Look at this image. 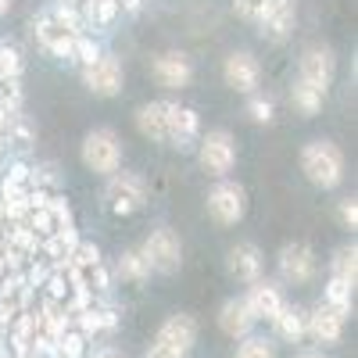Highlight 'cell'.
Returning a JSON list of instances; mask_svg holds the SVG:
<instances>
[{"instance_id": "25", "label": "cell", "mask_w": 358, "mask_h": 358, "mask_svg": "<svg viewBox=\"0 0 358 358\" xmlns=\"http://www.w3.org/2000/svg\"><path fill=\"white\" fill-rule=\"evenodd\" d=\"M334 276L337 280H344V283H351L355 287V280H358V251H355V244L351 248H341L337 255H334Z\"/></svg>"}, {"instance_id": "14", "label": "cell", "mask_w": 358, "mask_h": 358, "mask_svg": "<svg viewBox=\"0 0 358 358\" xmlns=\"http://www.w3.org/2000/svg\"><path fill=\"white\" fill-rule=\"evenodd\" d=\"M294 18H297V8H294V0H273L268 4V11L262 15V36L268 43H283L290 33H294Z\"/></svg>"}, {"instance_id": "36", "label": "cell", "mask_w": 358, "mask_h": 358, "mask_svg": "<svg viewBox=\"0 0 358 358\" xmlns=\"http://www.w3.org/2000/svg\"><path fill=\"white\" fill-rule=\"evenodd\" d=\"M297 358H322V355H319V351H301Z\"/></svg>"}, {"instance_id": "33", "label": "cell", "mask_w": 358, "mask_h": 358, "mask_svg": "<svg viewBox=\"0 0 358 358\" xmlns=\"http://www.w3.org/2000/svg\"><path fill=\"white\" fill-rule=\"evenodd\" d=\"M143 358H187V355H183V351H176V348H165V344H158V341H155V348L147 351Z\"/></svg>"}, {"instance_id": "37", "label": "cell", "mask_w": 358, "mask_h": 358, "mask_svg": "<svg viewBox=\"0 0 358 358\" xmlns=\"http://www.w3.org/2000/svg\"><path fill=\"white\" fill-rule=\"evenodd\" d=\"M4 348H8V344H4V330H0V351H4Z\"/></svg>"}, {"instance_id": "17", "label": "cell", "mask_w": 358, "mask_h": 358, "mask_svg": "<svg viewBox=\"0 0 358 358\" xmlns=\"http://www.w3.org/2000/svg\"><path fill=\"white\" fill-rule=\"evenodd\" d=\"M158 344L165 348H176V351H190L197 344V322L190 315H169L162 322V330H158Z\"/></svg>"}, {"instance_id": "27", "label": "cell", "mask_w": 358, "mask_h": 358, "mask_svg": "<svg viewBox=\"0 0 358 358\" xmlns=\"http://www.w3.org/2000/svg\"><path fill=\"white\" fill-rule=\"evenodd\" d=\"M351 290H355L351 283L330 276V283H326V305H334V308H341V312H351Z\"/></svg>"}, {"instance_id": "3", "label": "cell", "mask_w": 358, "mask_h": 358, "mask_svg": "<svg viewBox=\"0 0 358 358\" xmlns=\"http://www.w3.org/2000/svg\"><path fill=\"white\" fill-rule=\"evenodd\" d=\"M83 165L94 176H111L122 169V140L111 129H94L83 140Z\"/></svg>"}, {"instance_id": "26", "label": "cell", "mask_w": 358, "mask_h": 358, "mask_svg": "<svg viewBox=\"0 0 358 358\" xmlns=\"http://www.w3.org/2000/svg\"><path fill=\"white\" fill-rule=\"evenodd\" d=\"M54 351H57V358H83V351H86V337L76 330V326H65L62 337L54 341Z\"/></svg>"}, {"instance_id": "32", "label": "cell", "mask_w": 358, "mask_h": 358, "mask_svg": "<svg viewBox=\"0 0 358 358\" xmlns=\"http://www.w3.org/2000/svg\"><path fill=\"white\" fill-rule=\"evenodd\" d=\"M337 222H341L344 229H355V226H358V204H355L351 197L337 201Z\"/></svg>"}, {"instance_id": "20", "label": "cell", "mask_w": 358, "mask_h": 358, "mask_svg": "<svg viewBox=\"0 0 358 358\" xmlns=\"http://www.w3.org/2000/svg\"><path fill=\"white\" fill-rule=\"evenodd\" d=\"M136 129L140 136L155 140V143H169V133H165V101H151L136 111Z\"/></svg>"}, {"instance_id": "5", "label": "cell", "mask_w": 358, "mask_h": 358, "mask_svg": "<svg viewBox=\"0 0 358 358\" xmlns=\"http://www.w3.org/2000/svg\"><path fill=\"white\" fill-rule=\"evenodd\" d=\"M143 258L147 265H151V273H165L172 276L179 265H183V244H179V236L169 229V226H158L151 229V236L143 241Z\"/></svg>"}, {"instance_id": "24", "label": "cell", "mask_w": 358, "mask_h": 358, "mask_svg": "<svg viewBox=\"0 0 358 358\" xmlns=\"http://www.w3.org/2000/svg\"><path fill=\"white\" fill-rule=\"evenodd\" d=\"M290 101H294V108L301 111V115H315V111L322 108L326 94H319L315 86H308V83L297 79V83H294V90H290Z\"/></svg>"}, {"instance_id": "4", "label": "cell", "mask_w": 358, "mask_h": 358, "mask_svg": "<svg viewBox=\"0 0 358 358\" xmlns=\"http://www.w3.org/2000/svg\"><path fill=\"white\" fill-rule=\"evenodd\" d=\"M104 201H108V208L115 215H133L147 204V187L133 172H111L108 187H104Z\"/></svg>"}, {"instance_id": "38", "label": "cell", "mask_w": 358, "mask_h": 358, "mask_svg": "<svg viewBox=\"0 0 358 358\" xmlns=\"http://www.w3.org/2000/svg\"><path fill=\"white\" fill-rule=\"evenodd\" d=\"M0 358H11V355H8V351H0Z\"/></svg>"}, {"instance_id": "31", "label": "cell", "mask_w": 358, "mask_h": 358, "mask_svg": "<svg viewBox=\"0 0 358 358\" xmlns=\"http://www.w3.org/2000/svg\"><path fill=\"white\" fill-rule=\"evenodd\" d=\"M248 115L255 118V122H273V101H265L258 94H248Z\"/></svg>"}, {"instance_id": "35", "label": "cell", "mask_w": 358, "mask_h": 358, "mask_svg": "<svg viewBox=\"0 0 358 358\" xmlns=\"http://www.w3.org/2000/svg\"><path fill=\"white\" fill-rule=\"evenodd\" d=\"M11 4H15V0H0V18H4V15L11 11Z\"/></svg>"}, {"instance_id": "2", "label": "cell", "mask_w": 358, "mask_h": 358, "mask_svg": "<svg viewBox=\"0 0 358 358\" xmlns=\"http://www.w3.org/2000/svg\"><path fill=\"white\" fill-rule=\"evenodd\" d=\"M301 172L308 176V183L322 187V190H334L341 179H344V155L341 147L330 140H312L301 147Z\"/></svg>"}, {"instance_id": "9", "label": "cell", "mask_w": 358, "mask_h": 358, "mask_svg": "<svg viewBox=\"0 0 358 358\" xmlns=\"http://www.w3.org/2000/svg\"><path fill=\"white\" fill-rule=\"evenodd\" d=\"M334 76H337V57L326 50V47H308L301 54V65H297V79L315 86L319 94L334 86Z\"/></svg>"}, {"instance_id": "7", "label": "cell", "mask_w": 358, "mask_h": 358, "mask_svg": "<svg viewBox=\"0 0 358 358\" xmlns=\"http://www.w3.org/2000/svg\"><path fill=\"white\" fill-rule=\"evenodd\" d=\"M248 212V194L241 183H233V179H219L208 194V215H212L219 226H233L241 222Z\"/></svg>"}, {"instance_id": "16", "label": "cell", "mask_w": 358, "mask_h": 358, "mask_svg": "<svg viewBox=\"0 0 358 358\" xmlns=\"http://www.w3.org/2000/svg\"><path fill=\"white\" fill-rule=\"evenodd\" d=\"M244 305L251 308V315H255V319H268V322H273V315L283 308V294H280V287H276V283H268V280H255V283H251V290H248V297H244Z\"/></svg>"}, {"instance_id": "28", "label": "cell", "mask_w": 358, "mask_h": 358, "mask_svg": "<svg viewBox=\"0 0 358 358\" xmlns=\"http://www.w3.org/2000/svg\"><path fill=\"white\" fill-rule=\"evenodd\" d=\"M0 79H22V54L11 43H0Z\"/></svg>"}, {"instance_id": "15", "label": "cell", "mask_w": 358, "mask_h": 358, "mask_svg": "<svg viewBox=\"0 0 358 358\" xmlns=\"http://www.w3.org/2000/svg\"><path fill=\"white\" fill-rule=\"evenodd\" d=\"M344 319H348V312H341V308L322 301L308 315V337L319 341V344H337L341 341V330H344Z\"/></svg>"}, {"instance_id": "18", "label": "cell", "mask_w": 358, "mask_h": 358, "mask_svg": "<svg viewBox=\"0 0 358 358\" xmlns=\"http://www.w3.org/2000/svg\"><path fill=\"white\" fill-rule=\"evenodd\" d=\"M258 319L251 315V308L244 305V297H229V301L219 308V330L226 334V337H248L251 334V326H255Z\"/></svg>"}, {"instance_id": "10", "label": "cell", "mask_w": 358, "mask_h": 358, "mask_svg": "<svg viewBox=\"0 0 358 358\" xmlns=\"http://www.w3.org/2000/svg\"><path fill=\"white\" fill-rule=\"evenodd\" d=\"M222 79H226V86L236 90V94H255L258 83H262V69L255 62V54L233 50L226 62H222Z\"/></svg>"}, {"instance_id": "11", "label": "cell", "mask_w": 358, "mask_h": 358, "mask_svg": "<svg viewBox=\"0 0 358 358\" xmlns=\"http://www.w3.org/2000/svg\"><path fill=\"white\" fill-rule=\"evenodd\" d=\"M315 268H319V262L308 244H287L280 251V273L287 283H308L315 276Z\"/></svg>"}, {"instance_id": "8", "label": "cell", "mask_w": 358, "mask_h": 358, "mask_svg": "<svg viewBox=\"0 0 358 358\" xmlns=\"http://www.w3.org/2000/svg\"><path fill=\"white\" fill-rule=\"evenodd\" d=\"M83 72V83L94 97H115L122 94V83H126V72H122V62L115 54H101L94 65L79 69Z\"/></svg>"}, {"instance_id": "6", "label": "cell", "mask_w": 358, "mask_h": 358, "mask_svg": "<svg viewBox=\"0 0 358 358\" xmlns=\"http://www.w3.org/2000/svg\"><path fill=\"white\" fill-rule=\"evenodd\" d=\"M197 162L208 176L215 179H226L236 165V143L226 129H212L208 136H201V147H197Z\"/></svg>"}, {"instance_id": "23", "label": "cell", "mask_w": 358, "mask_h": 358, "mask_svg": "<svg viewBox=\"0 0 358 358\" xmlns=\"http://www.w3.org/2000/svg\"><path fill=\"white\" fill-rule=\"evenodd\" d=\"M118 276L129 280V283H143L147 276H151V265H147L143 251H126L122 258H118Z\"/></svg>"}, {"instance_id": "19", "label": "cell", "mask_w": 358, "mask_h": 358, "mask_svg": "<svg viewBox=\"0 0 358 358\" xmlns=\"http://www.w3.org/2000/svg\"><path fill=\"white\" fill-rule=\"evenodd\" d=\"M226 268L241 283H255V280H262V251L255 244H236L226 255Z\"/></svg>"}, {"instance_id": "1", "label": "cell", "mask_w": 358, "mask_h": 358, "mask_svg": "<svg viewBox=\"0 0 358 358\" xmlns=\"http://www.w3.org/2000/svg\"><path fill=\"white\" fill-rule=\"evenodd\" d=\"M33 29H36L40 47H43V50H50L54 57H69V50H72L76 36H79V33H86L83 22H79V15H76V8H69V4L43 11V15L33 22Z\"/></svg>"}, {"instance_id": "12", "label": "cell", "mask_w": 358, "mask_h": 358, "mask_svg": "<svg viewBox=\"0 0 358 358\" xmlns=\"http://www.w3.org/2000/svg\"><path fill=\"white\" fill-rule=\"evenodd\" d=\"M151 72H155V79H158L165 90H183V86H190V79H194L190 57H187V54H179V50L158 54V57H155V65H151Z\"/></svg>"}, {"instance_id": "34", "label": "cell", "mask_w": 358, "mask_h": 358, "mask_svg": "<svg viewBox=\"0 0 358 358\" xmlns=\"http://www.w3.org/2000/svg\"><path fill=\"white\" fill-rule=\"evenodd\" d=\"M94 358H126V355H122V351H115V348H101Z\"/></svg>"}, {"instance_id": "13", "label": "cell", "mask_w": 358, "mask_h": 358, "mask_svg": "<svg viewBox=\"0 0 358 358\" xmlns=\"http://www.w3.org/2000/svg\"><path fill=\"white\" fill-rule=\"evenodd\" d=\"M165 133H169V143H176V147L197 140V133H201L197 111L176 104V101H165Z\"/></svg>"}, {"instance_id": "22", "label": "cell", "mask_w": 358, "mask_h": 358, "mask_svg": "<svg viewBox=\"0 0 358 358\" xmlns=\"http://www.w3.org/2000/svg\"><path fill=\"white\" fill-rule=\"evenodd\" d=\"M101 54H104V50H101V43H97L94 36L79 33V36H76V43H72V50H69V57H65V62H72L76 69H86V65H94V62H97Z\"/></svg>"}, {"instance_id": "30", "label": "cell", "mask_w": 358, "mask_h": 358, "mask_svg": "<svg viewBox=\"0 0 358 358\" xmlns=\"http://www.w3.org/2000/svg\"><path fill=\"white\" fill-rule=\"evenodd\" d=\"M268 4H273V0H233V11L241 15L244 22H262V15L268 11Z\"/></svg>"}, {"instance_id": "29", "label": "cell", "mask_w": 358, "mask_h": 358, "mask_svg": "<svg viewBox=\"0 0 358 358\" xmlns=\"http://www.w3.org/2000/svg\"><path fill=\"white\" fill-rule=\"evenodd\" d=\"M236 358H276V351L265 337H244V344L236 348Z\"/></svg>"}, {"instance_id": "21", "label": "cell", "mask_w": 358, "mask_h": 358, "mask_svg": "<svg viewBox=\"0 0 358 358\" xmlns=\"http://www.w3.org/2000/svg\"><path fill=\"white\" fill-rule=\"evenodd\" d=\"M273 326H276V334L290 344H297L301 337H308V312L301 308H294V305H283L276 315H273Z\"/></svg>"}]
</instances>
